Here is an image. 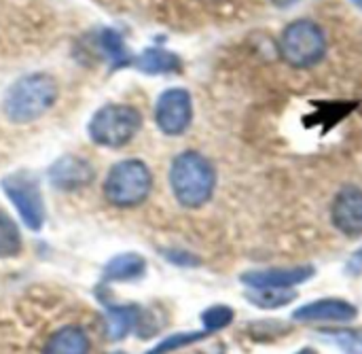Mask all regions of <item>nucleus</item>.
I'll list each match as a JSON object with an SVG mask.
<instances>
[{
  "instance_id": "1",
  "label": "nucleus",
  "mask_w": 362,
  "mask_h": 354,
  "mask_svg": "<svg viewBox=\"0 0 362 354\" xmlns=\"http://www.w3.org/2000/svg\"><path fill=\"white\" fill-rule=\"evenodd\" d=\"M57 100V83L47 72H32L17 79L4 93L2 108L13 123H32Z\"/></svg>"
},
{
  "instance_id": "2",
  "label": "nucleus",
  "mask_w": 362,
  "mask_h": 354,
  "mask_svg": "<svg viewBox=\"0 0 362 354\" xmlns=\"http://www.w3.org/2000/svg\"><path fill=\"white\" fill-rule=\"evenodd\" d=\"M170 187L174 191V198L185 208H199L214 193L216 187L214 166L202 153L185 151L172 161Z\"/></svg>"
},
{
  "instance_id": "3",
  "label": "nucleus",
  "mask_w": 362,
  "mask_h": 354,
  "mask_svg": "<svg viewBox=\"0 0 362 354\" xmlns=\"http://www.w3.org/2000/svg\"><path fill=\"white\" fill-rule=\"evenodd\" d=\"M153 189V174L138 159H123L110 168L104 181V198L117 208L140 206Z\"/></svg>"
},
{
  "instance_id": "4",
  "label": "nucleus",
  "mask_w": 362,
  "mask_h": 354,
  "mask_svg": "<svg viewBox=\"0 0 362 354\" xmlns=\"http://www.w3.org/2000/svg\"><path fill=\"white\" fill-rule=\"evenodd\" d=\"M142 127V115L129 104H106L89 121V138L98 147L121 149L129 144Z\"/></svg>"
},
{
  "instance_id": "5",
  "label": "nucleus",
  "mask_w": 362,
  "mask_h": 354,
  "mask_svg": "<svg viewBox=\"0 0 362 354\" xmlns=\"http://www.w3.org/2000/svg\"><path fill=\"white\" fill-rule=\"evenodd\" d=\"M327 53V36L322 28L310 19L293 21L280 36V55L295 68L316 66Z\"/></svg>"
},
{
  "instance_id": "6",
  "label": "nucleus",
  "mask_w": 362,
  "mask_h": 354,
  "mask_svg": "<svg viewBox=\"0 0 362 354\" xmlns=\"http://www.w3.org/2000/svg\"><path fill=\"white\" fill-rule=\"evenodd\" d=\"M2 189L17 208L21 221L30 229L38 232L45 223V200L38 181L28 172H13L2 178Z\"/></svg>"
},
{
  "instance_id": "7",
  "label": "nucleus",
  "mask_w": 362,
  "mask_h": 354,
  "mask_svg": "<svg viewBox=\"0 0 362 354\" xmlns=\"http://www.w3.org/2000/svg\"><path fill=\"white\" fill-rule=\"evenodd\" d=\"M191 119H193V102L187 89L172 87L159 96L155 104V121L163 134L180 136L191 125Z\"/></svg>"
},
{
  "instance_id": "8",
  "label": "nucleus",
  "mask_w": 362,
  "mask_h": 354,
  "mask_svg": "<svg viewBox=\"0 0 362 354\" xmlns=\"http://www.w3.org/2000/svg\"><path fill=\"white\" fill-rule=\"evenodd\" d=\"M95 172L93 166L76 155H64L59 157L51 170H49V181L53 187L62 189V191H76L87 187L93 181Z\"/></svg>"
},
{
  "instance_id": "9",
  "label": "nucleus",
  "mask_w": 362,
  "mask_h": 354,
  "mask_svg": "<svg viewBox=\"0 0 362 354\" xmlns=\"http://www.w3.org/2000/svg\"><path fill=\"white\" fill-rule=\"evenodd\" d=\"M333 223L346 236H361L362 234V189L358 187H344L333 206H331Z\"/></svg>"
},
{
  "instance_id": "10",
  "label": "nucleus",
  "mask_w": 362,
  "mask_h": 354,
  "mask_svg": "<svg viewBox=\"0 0 362 354\" xmlns=\"http://www.w3.org/2000/svg\"><path fill=\"white\" fill-rule=\"evenodd\" d=\"M314 276V268H280V270H265V272H248L242 276V282L257 289H291L297 287Z\"/></svg>"
},
{
  "instance_id": "11",
  "label": "nucleus",
  "mask_w": 362,
  "mask_h": 354,
  "mask_svg": "<svg viewBox=\"0 0 362 354\" xmlns=\"http://www.w3.org/2000/svg\"><path fill=\"white\" fill-rule=\"evenodd\" d=\"M295 321H327V323H350L356 319V308L341 299H320L314 304H308L293 312Z\"/></svg>"
},
{
  "instance_id": "12",
  "label": "nucleus",
  "mask_w": 362,
  "mask_h": 354,
  "mask_svg": "<svg viewBox=\"0 0 362 354\" xmlns=\"http://www.w3.org/2000/svg\"><path fill=\"white\" fill-rule=\"evenodd\" d=\"M89 340L81 327H62L45 344L42 354H87Z\"/></svg>"
},
{
  "instance_id": "13",
  "label": "nucleus",
  "mask_w": 362,
  "mask_h": 354,
  "mask_svg": "<svg viewBox=\"0 0 362 354\" xmlns=\"http://www.w3.org/2000/svg\"><path fill=\"white\" fill-rule=\"evenodd\" d=\"M146 272V261L142 255L138 253H125V255H117L112 257L106 268H104V278L112 280V282H127V280H136L142 278Z\"/></svg>"
},
{
  "instance_id": "14",
  "label": "nucleus",
  "mask_w": 362,
  "mask_h": 354,
  "mask_svg": "<svg viewBox=\"0 0 362 354\" xmlns=\"http://www.w3.org/2000/svg\"><path fill=\"white\" fill-rule=\"evenodd\" d=\"M138 70L146 72V74H165V72H176L180 70L182 62L176 53L165 51V49H146L142 51L134 62H132Z\"/></svg>"
},
{
  "instance_id": "15",
  "label": "nucleus",
  "mask_w": 362,
  "mask_h": 354,
  "mask_svg": "<svg viewBox=\"0 0 362 354\" xmlns=\"http://www.w3.org/2000/svg\"><path fill=\"white\" fill-rule=\"evenodd\" d=\"M134 327H138L136 306H108L106 308V333L112 342L123 340Z\"/></svg>"
},
{
  "instance_id": "16",
  "label": "nucleus",
  "mask_w": 362,
  "mask_h": 354,
  "mask_svg": "<svg viewBox=\"0 0 362 354\" xmlns=\"http://www.w3.org/2000/svg\"><path fill=\"white\" fill-rule=\"evenodd\" d=\"M246 299L250 304H255L257 308L276 310V308H282V306L295 302L297 299V291H291V289H257V287H250V291H246Z\"/></svg>"
},
{
  "instance_id": "17",
  "label": "nucleus",
  "mask_w": 362,
  "mask_h": 354,
  "mask_svg": "<svg viewBox=\"0 0 362 354\" xmlns=\"http://www.w3.org/2000/svg\"><path fill=\"white\" fill-rule=\"evenodd\" d=\"M19 251H21V232L17 223L4 210H0V257L8 259L19 255Z\"/></svg>"
},
{
  "instance_id": "18",
  "label": "nucleus",
  "mask_w": 362,
  "mask_h": 354,
  "mask_svg": "<svg viewBox=\"0 0 362 354\" xmlns=\"http://www.w3.org/2000/svg\"><path fill=\"white\" fill-rule=\"evenodd\" d=\"M327 340L339 346L346 354H362V329H341V331H325Z\"/></svg>"
},
{
  "instance_id": "19",
  "label": "nucleus",
  "mask_w": 362,
  "mask_h": 354,
  "mask_svg": "<svg viewBox=\"0 0 362 354\" xmlns=\"http://www.w3.org/2000/svg\"><path fill=\"white\" fill-rule=\"evenodd\" d=\"M231 321H233V310L227 308V306H214V308H208L202 314V323H204L206 331H221Z\"/></svg>"
},
{
  "instance_id": "20",
  "label": "nucleus",
  "mask_w": 362,
  "mask_h": 354,
  "mask_svg": "<svg viewBox=\"0 0 362 354\" xmlns=\"http://www.w3.org/2000/svg\"><path fill=\"white\" fill-rule=\"evenodd\" d=\"M204 338H206V333H202V331H197V333H178V336H172V338L163 340L155 350H151V353L146 354L174 353V350L185 348V346H189V344H195V342H199V340H204Z\"/></svg>"
},
{
  "instance_id": "21",
  "label": "nucleus",
  "mask_w": 362,
  "mask_h": 354,
  "mask_svg": "<svg viewBox=\"0 0 362 354\" xmlns=\"http://www.w3.org/2000/svg\"><path fill=\"white\" fill-rule=\"evenodd\" d=\"M100 42L104 45V49L108 51V55L115 59V64H119V66H125L127 64V49H125L121 36H117L115 32L106 30V32H102Z\"/></svg>"
},
{
  "instance_id": "22",
  "label": "nucleus",
  "mask_w": 362,
  "mask_h": 354,
  "mask_svg": "<svg viewBox=\"0 0 362 354\" xmlns=\"http://www.w3.org/2000/svg\"><path fill=\"white\" fill-rule=\"evenodd\" d=\"M348 272H350L352 276H358L362 272V249H358V251L350 257V261H348Z\"/></svg>"
},
{
  "instance_id": "23",
  "label": "nucleus",
  "mask_w": 362,
  "mask_h": 354,
  "mask_svg": "<svg viewBox=\"0 0 362 354\" xmlns=\"http://www.w3.org/2000/svg\"><path fill=\"white\" fill-rule=\"evenodd\" d=\"M272 2H274L276 6H280V8H286V6H293L297 0H272Z\"/></svg>"
},
{
  "instance_id": "24",
  "label": "nucleus",
  "mask_w": 362,
  "mask_h": 354,
  "mask_svg": "<svg viewBox=\"0 0 362 354\" xmlns=\"http://www.w3.org/2000/svg\"><path fill=\"white\" fill-rule=\"evenodd\" d=\"M297 354H316L314 350H310V348H305V350H301V353H297Z\"/></svg>"
},
{
  "instance_id": "25",
  "label": "nucleus",
  "mask_w": 362,
  "mask_h": 354,
  "mask_svg": "<svg viewBox=\"0 0 362 354\" xmlns=\"http://www.w3.org/2000/svg\"><path fill=\"white\" fill-rule=\"evenodd\" d=\"M352 2H354L356 6H361V8H362V0H352Z\"/></svg>"
},
{
  "instance_id": "26",
  "label": "nucleus",
  "mask_w": 362,
  "mask_h": 354,
  "mask_svg": "<svg viewBox=\"0 0 362 354\" xmlns=\"http://www.w3.org/2000/svg\"><path fill=\"white\" fill-rule=\"evenodd\" d=\"M117 354H123V353H117Z\"/></svg>"
}]
</instances>
